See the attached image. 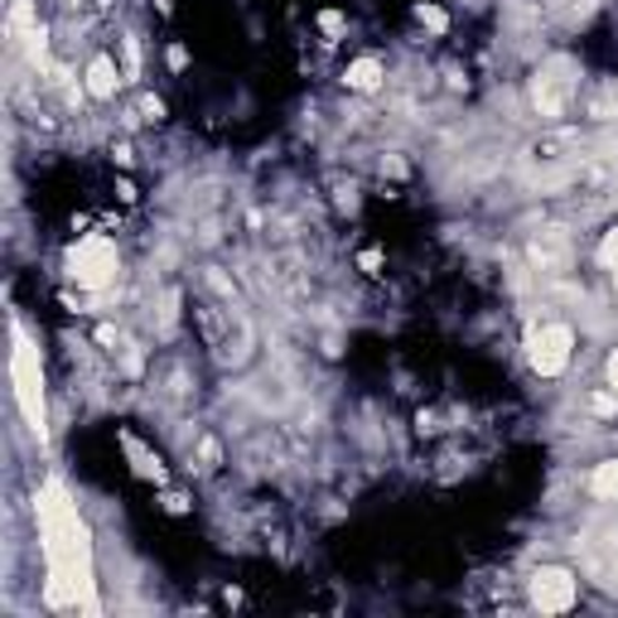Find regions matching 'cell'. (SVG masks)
<instances>
[{"label": "cell", "instance_id": "obj_1", "mask_svg": "<svg viewBox=\"0 0 618 618\" xmlns=\"http://www.w3.org/2000/svg\"><path fill=\"white\" fill-rule=\"evenodd\" d=\"M34 512H39V536H44V561H49V604H83L92 614L97 609V599H92V546L63 483H44L34 497Z\"/></svg>", "mask_w": 618, "mask_h": 618}, {"label": "cell", "instance_id": "obj_2", "mask_svg": "<svg viewBox=\"0 0 618 618\" xmlns=\"http://www.w3.org/2000/svg\"><path fill=\"white\" fill-rule=\"evenodd\" d=\"M10 383H15V401H20V416L30 420V430L44 440V373H39V348L30 344V334L15 324V348H10Z\"/></svg>", "mask_w": 618, "mask_h": 618}, {"label": "cell", "instance_id": "obj_3", "mask_svg": "<svg viewBox=\"0 0 618 618\" xmlns=\"http://www.w3.org/2000/svg\"><path fill=\"white\" fill-rule=\"evenodd\" d=\"M116 266H122V261H116V242L102 232L77 237L69 247V261H63V271H69V281L77 291H107L116 281Z\"/></svg>", "mask_w": 618, "mask_h": 618}, {"label": "cell", "instance_id": "obj_4", "mask_svg": "<svg viewBox=\"0 0 618 618\" xmlns=\"http://www.w3.org/2000/svg\"><path fill=\"white\" fill-rule=\"evenodd\" d=\"M570 348H575L570 324H542V328H532V334H527V363H532V373L561 377L565 367H570Z\"/></svg>", "mask_w": 618, "mask_h": 618}, {"label": "cell", "instance_id": "obj_5", "mask_svg": "<svg viewBox=\"0 0 618 618\" xmlns=\"http://www.w3.org/2000/svg\"><path fill=\"white\" fill-rule=\"evenodd\" d=\"M575 599H580V585H575V575L565 565H542L532 575V604L542 614H565L575 609Z\"/></svg>", "mask_w": 618, "mask_h": 618}, {"label": "cell", "instance_id": "obj_6", "mask_svg": "<svg viewBox=\"0 0 618 618\" xmlns=\"http://www.w3.org/2000/svg\"><path fill=\"white\" fill-rule=\"evenodd\" d=\"M116 87H122V69H116V59L97 54V59L87 63V92L97 102H107V97H116Z\"/></svg>", "mask_w": 618, "mask_h": 618}, {"label": "cell", "instance_id": "obj_7", "mask_svg": "<svg viewBox=\"0 0 618 618\" xmlns=\"http://www.w3.org/2000/svg\"><path fill=\"white\" fill-rule=\"evenodd\" d=\"M122 450H126V459H130V473L136 479H150V483H165V464H160V454L155 450H146L136 436H122Z\"/></svg>", "mask_w": 618, "mask_h": 618}, {"label": "cell", "instance_id": "obj_8", "mask_svg": "<svg viewBox=\"0 0 618 618\" xmlns=\"http://www.w3.org/2000/svg\"><path fill=\"white\" fill-rule=\"evenodd\" d=\"M383 59H373V54H363V59H353L348 63V73H344V83L353 87V92H377L383 87Z\"/></svg>", "mask_w": 618, "mask_h": 618}, {"label": "cell", "instance_id": "obj_9", "mask_svg": "<svg viewBox=\"0 0 618 618\" xmlns=\"http://www.w3.org/2000/svg\"><path fill=\"white\" fill-rule=\"evenodd\" d=\"M589 493L595 497H618V459L595 469V479H589Z\"/></svg>", "mask_w": 618, "mask_h": 618}, {"label": "cell", "instance_id": "obj_10", "mask_svg": "<svg viewBox=\"0 0 618 618\" xmlns=\"http://www.w3.org/2000/svg\"><path fill=\"white\" fill-rule=\"evenodd\" d=\"M416 20L426 24V30H436V34H444V30H450V15H444L440 6H416Z\"/></svg>", "mask_w": 618, "mask_h": 618}, {"label": "cell", "instance_id": "obj_11", "mask_svg": "<svg viewBox=\"0 0 618 618\" xmlns=\"http://www.w3.org/2000/svg\"><path fill=\"white\" fill-rule=\"evenodd\" d=\"M599 261H604V266H609L614 285H618V228H614V232H609V237H604V242H599Z\"/></svg>", "mask_w": 618, "mask_h": 618}, {"label": "cell", "instance_id": "obj_12", "mask_svg": "<svg viewBox=\"0 0 618 618\" xmlns=\"http://www.w3.org/2000/svg\"><path fill=\"white\" fill-rule=\"evenodd\" d=\"M320 30H324L328 39H338V34H344V15H338V10H324V15H320Z\"/></svg>", "mask_w": 618, "mask_h": 618}, {"label": "cell", "instance_id": "obj_13", "mask_svg": "<svg viewBox=\"0 0 618 618\" xmlns=\"http://www.w3.org/2000/svg\"><path fill=\"white\" fill-rule=\"evenodd\" d=\"M609 391H614V397H618V353H614V358H609Z\"/></svg>", "mask_w": 618, "mask_h": 618}]
</instances>
